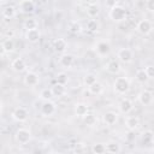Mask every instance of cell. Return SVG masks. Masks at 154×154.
I'll return each mask as SVG.
<instances>
[{
  "instance_id": "cell-1",
  "label": "cell",
  "mask_w": 154,
  "mask_h": 154,
  "mask_svg": "<svg viewBox=\"0 0 154 154\" xmlns=\"http://www.w3.org/2000/svg\"><path fill=\"white\" fill-rule=\"evenodd\" d=\"M130 87H131V83H130V79L128 77H117L114 83H113V89L119 95L126 94L129 91Z\"/></svg>"
},
{
  "instance_id": "cell-2",
  "label": "cell",
  "mask_w": 154,
  "mask_h": 154,
  "mask_svg": "<svg viewBox=\"0 0 154 154\" xmlns=\"http://www.w3.org/2000/svg\"><path fill=\"white\" fill-rule=\"evenodd\" d=\"M108 16H109V18L113 22H118L119 23V22H123V20L126 19V10L123 6H120V5L117 4L116 6H113V7L109 8Z\"/></svg>"
},
{
  "instance_id": "cell-3",
  "label": "cell",
  "mask_w": 154,
  "mask_h": 154,
  "mask_svg": "<svg viewBox=\"0 0 154 154\" xmlns=\"http://www.w3.org/2000/svg\"><path fill=\"white\" fill-rule=\"evenodd\" d=\"M14 140L18 144H26L30 142L31 140V132L30 130L25 129V128H20L16 131V135H14Z\"/></svg>"
},
{
  "instance_id": "cell-4",
  "label": "cell",
  "mask_w": 154,
  "mask_h": 154,
  "mask_svg": "<svg viewBox=\"0 0 154 154\" xmlns=\"http://www.w3.org/2000/svg\"><path fill=\"white\" fill-rule=\"evenodd\" d=\"M136 30H137L141 35L147 36V35H149V34L152 32L153 25H152L150 20H148V19H141V20L137 23V25H136Z\"/></svg>"
},
{
  "instance_id": "cell-5",
  "label": "cell",
  "mask_w": 154,
  "mask_h": 154,
  "mask_svg": "<svg viewBox=\"0 0 154 154\" xmlns=\"http://www.w3.org/2000/svg\"><path fill=\"white\" fill-rule=\"evenodd\" d=\"M95 52L96 54H99L100 57H105V55H108L109 52H111V45L109 42L105 41V40H101V41H97L96 45H95Z\"/></svg>"
},
{
  "instance_id": "cell-6",
  "label": "cell",
  "mask_w": 154,
  "mask_h": 154,
  "mask_svg": "<svg viewBox=\"0 0 154 154\" xmlns=\"http://www.w3.org/2000/svg\"><path fill=\"white\" fill-rule=\"evenodd\" d=\"M117 57H118V59L122 63L128 64V63H131L132 61V59H134V52L130 48H120L117 52Z\"/></svg>"
},
{
  "instance_id": "cell-7",
  "label": "cell",
  "mask_w": 154,
  "mask_h": 154,
  "mask_svg": "<svg viewBox=\"0 0 154 154\" xmlns=\"http://www.w3.org/2000/svg\"><path fill=\"white\" fill-rule=\"evenodd\" d=\"M137 99H138V101H140L141 105H143V106H150L153 103V93L150 90H148V89H144V90H142V91L138 93Z\"/></svg>"
},
{
  "instance_id": "cell-8",
  "label": "cell",
  "mask_w": 154,
  "mask_h": 154,
  "mask_svg": "<svg viewBox=\"0 0 154 154\" xmlns=\"http://www.w3.org/2000/svg\"><path fill=\"white\" fill-rule=\"evenodd\" d=\"M28 117H29V112H28V109L25 108V107H16L14 109H13V112H12V118L16 120V122H19V123H22V122H25L26 119H28Z\"/></svg>"
},
{
  "instance_id": "cell-9",
  "label": "cell",
  "mask_w": 154,
  "mask_h": 154,
  "mask_svg": "<svg viewBox=\"0 0 154 154\" xmlns=\"http://www.w3.org/2000/svg\"><path fill=\"white\" fill-rule=\"evenodd\" d=\"M57 111V106L54 102H52V100L48 101H43V103L41 105V113L45 117H51Z\"/></svg>"
},
{
  "instance_id": "cell-10",
  "label": "cell",
  "mask_w": 154,
  "mask_h": 154,
  "mask_svg": "<svg viewBox=\"0 0 154 154\" xmlns=\"http://www.w3.org/2000/svg\"><path fill=\"white\" fill-rule=\"evenodd\" d=\"M125 126L129 131H136L141 126V120L136 116H129L125 119Z\"/></svg>"
},
{
  "instance_id": "cell-11",
  "label": "cell",
  "mask_w": 154,
  "mask_h": 154,
  "mask_svg": "<svg viewBox=\"0 0 154 154\" xmlns=\"http://www.w3.org/2000/svg\"><path fill=\"white\" fill-rule=\"evenodd\" d=\"M118 108H119V112H120V113H123V114H129V113L132 111V108H134V103H132V101H131L130 99L124 97V99H122V100L119 101Z\"/></svg>"
},
{
  "instance_id": "cell-12",
  "label": "cell",
  "mask_w": 154,
  "mask_h": 154,
  "mask_svg": "<svg viewBox=\"0 0 154 154\" xmlns=\"http://www.w3.org/2000/svg\"><path fill=\"white\" fill-rule=\"evenodd\" d=\"M38 82H40V77H38V75H37L36 72H34V71H29V72H26V75L24 76V83H25L26 85H29V87H35V85L38 84Z\"/></svg>"
},
{
  "instance_id": "cell-13",
  "label": "cell",
  "mask_w": 154,
  "mask_h": 154,
  "mask_svg": "<svg viewBox=\"0 0 154 154\" xmlns=\"http://www.w3.org/2000/svg\"><path fill=\"white\" fill-rule=\"evenodd\" d=\"M75 63V57L70 53H63L61 57L59 58V64L65 67V69H70Z\"/></svg>"
},
{
  "instance_id": "cell-14",
  "label": "cell",
  "mask_w": 154,
  "mask_h": 154,
  "mask_svg": "<svg viewBox=\"0 0 154 154\" xmlns=\"http://www.w3.org/2000/svg\"><path fill=\"white\" fill-rule=\"evenodd\" d=\"M11 69L14 71V72H24L26 70V63L23 58H16L12 63H11Z\"/></svg>"
},
{
  "instance_id": "cell-15",
  "label": "cell",
  "mask_w": 154,
  "mask_h": 154,
  "mask_svg": "<svg viewBox=\"0 0 154 154\" xmlns=\"http://www.w3.org/2000/svg\"><path fill=\"white\" fill-rule=\"evenodd\" d=\"M40 37H41V32H40V30H38L37 28H36V29H29V30H26V32H25V38H26L30 43H36V42H38Z\"/></svg>"
},
{
  "instance_id": "cell-16",
  "label": "cell",
  "mask_w": 154,
  "mask_h": 154,
  "mask_svg": "<svg viewBox=\"0 0 154 154\" xmlns=\"http://www.w3.org/2000/svg\"><path fill=\"white\" fill-rule=\"evenodd\" d=\"M103 122H105V124L108 125V126L114 125V124L118 122V113L114 112V111H107V112L103 114Z\"/></svg>"
},
{
  "instance_id": "cell-17",
  "label": "cell",
  "mask_w": 154,
  "mask_h": 154,
  "mask_svg": "<svg viewBox=\"0 0 154 154\" xmlns=\"http://www.w3.org/2000/svg\"><path fill=\"white\" fill-rule=\"evenodd\" d=\"M106 70L108 73H112V75H118L120 72V64L118 60H109L107 64H106Z\"/></svg>"
},
{
  "instance_id": "cell-18",
  "label": "cell",
  "mask_w": 154,
  "mask_h": 154,
  "mask_svg": "<svg viewBox=\"0 0 154 154\" xmlns=\"http://www.w3.org/2000/svg\"><path fill=\"white\" fill-rule=\"evenodd\" d=\"M19 10L23 13H32L35 11V4L32 0H23L19 5Z\"/></svg>"
},
{
  "instance_id": "cell-19",
  "label": "cell",
  "mask_w": 154,
  "mask_h": 154,
  "mask_svg": "<svg viewBox=\"0 0 154 154\" xmlns=\"http://www.w3.org/2000/svg\"><path fill=\"white\" fill-rule=\"evenodd\" d=\"M75 114L77 116V117H79V118H82V117H84L87 113H88V111H89V107H88V105L87 103H84V102H77L76 105H75Z\"/></svg>"
},
{
  "instance_id": "cell-20",
  "label": "cell",
  "mask_w": 154,
  "mask_h": 154,
  "mask_svg": "<svg viewBox=\"0 0 154 154\" xmlns=\"http://www.w3.org/2000/svg\"><path fill=\"white\" fill-rule=\"evenodd\" d=\"M53 48H54V51L57 53H61L63 54V53H65V51L67 48V43H66V41L64 38H57L53 42Z\"/></svg>"
},
{
  "instance_id": "cell-21",
  "label": "cell",
  "mask_w": 154,
  "mask_h": 154,
  "mask_svg": "<svg viewBox=\"0 0 154 154\" xmlns=\"http://www.w3.org/2000/svg\"><path fill=\"white\" fill-rule=\"evenodd\" d=\"M105 148H106V152L107 153H112V154H117V153H120L122 152V147L118 142L116 141H109L105 144Z\"/></svg>"
},
{
  "instance_id": "cell-22",
  "label": "cell",
  "mask_w": 154,
  "mask_h": 154,
  "mask_svg": "<svg viewBox=\"0 0 154 154\" xmlns=\"http://www.w3.org/2000/svg\"><path fill=\"white\" fill-rule=\"evenodd\" d=\"M51 89H52V93H53L54 97H61V96H64V95L66 94V88H65V85L59 84V83H55Z\"/></svg>"
},
{
  "instance_id": "cell-23",
  "label": "cell",
  "mask_w": 154,
  "mask_h": 154,
  "mask_svg": "<svg viewBox=\"0 0 154 154\" xmlns=\"http://www.w3.org/2000/svg\"><path fill=\"white\" fill-rule=\"evenodd\" d=\"M82 119H83L84 125H87V126H89V128L95 126L96 123H97V118H96V116L93 114V113H89V112H88L84 117H82Z\"/></svg>"
},
{
  "instance_id": "cell-24",
  "label": "cell",
  "mask_w": 154,
  "mask_h": 154,
  "mask_svg": "<svg viewBox=\"0 0 154 154\" xmlns=\"http://www.w3.org/2000/svg\"><path fill=\"white\" fill-rule=\"evenodd\" d=\"M88 90H89V93L91 95H100L103 91V85H102V83H100L99 81H96L95 83H93L91 85L88 87Z\"/></svg>"
},
{
  "instance_id": "cell-25",
  "label": "cell",
  "mask_w": 154,
  "mask_h": 154,
  "mask_svg": "<svg viewBox=\"0 0 154 154\" xmlns=\"http://www.w3.org/2000/svg\"><path fill=\"white\" fill-rule=\"evenodd\" d=\"M85 11H87V14H88L90 18H95V17H97L99 13H100V7H99V5L91 2V4H89V5L87 6V10H85Z\"/></svg>"
},
{
  "instance_id": "cell-26",
  "label": "cell",
  "mask_w": 154,
  "mask_h": 154,
  "mask_svg": "<svg viewBox=\"0 0 154 154\" xmlns=\"http://www.w3.org/2000/svg\"><path fill=\"white\" fill-rule=\"evenodd\" d=\"M67 29H69V31H70L71 34H79V32L82 31V25H81L79 22H77V20H72V22L69 23Z\"/></svg>"
},
{
  "instance_id": "cell-27",
  "label": "cell",
  "mask_w": 154,
  "mask_h": 154,
  "mask_svg": "<svg viewBox=\"0 0 154 154\" xmlns=\"http://www.w3.org/2000/svg\"><path fill=\"white\" fill-rule=\"evenodd\" d=\"M2 46H4L5 53H13L14 49H16V43H14V41L12 38H6L2 42Z\"/></svg>"
},
{
  "instance_id": "cell-28",
  "label": "cell",
  "mask_w": 154,
  "mask_h": 154,
  "mask_svg": "<svg viewBox=\"0 0 154 154\" xmlns=\"http://www.w3.org/2000/svg\"><path fill=\"white\" fill-rule=\"evenodd\" d=\"M135 79H136L140 84H144V83L148 82L149 78H148V76L146 75L144 70L141 69V70H137V71H136V73H135Z\"/></svg>"
},
{
  "instance_id": "cell-29",
  "label": "cell",
  "mask_w": 154,
  "mask_h": 154,
  "mask_svg": "<svg viewBox=\"0 0 154 154\" xmlns=\"http://www.w3.org/2000/svg\"><path fill=\"white\" fill-rule=\"evenodd\" d=\"M141 138H142V142H143L144 144H153V141H154V134H153L152 130H147V131H144V132L142 134Z\"/></svg>"
},
{
  "instance_id": "cell-30",
  "label": "cell",
  "mask_w": 154,
  "mask_h": 154,
  "mask_svg": "<svg viewBox=\"0 0 154 154\" xmlns=\"http://www.w3.org/2000/svg\"><path fill=\"white\" fill-rule=\"evenodd\" d=\"M2 16H4L5 18H8V19L13 18V17L16 16V7L12 6V5H8V6L4 7V10H2Z\"/></svg>"
},
{
  "instance_id": "cell-31",
  "label": "cell",
  "mask_w": 154,
  "mask_h": 154,
  "mask_svg": "<svg viewBox=\"0 0 154 154\" xmlns=\"http://www.w3.org/2000/svg\"><path fill=\"white\" fill-rule=\"evenodd\" d=\"M54 97L53 93H52V89L51 88H45L40 91V99L43 100V101H48V100H52Z\"/></svg>"
},
{
  "instance_id": "cell-32",
  "label": "cell",
  "mask_w": 154,
  "mask_h": 154,
  "mask_svg": "<svg viewBox=\"0 0 154 154\" xmlns=\"http://www.w3.org/2000/svg\"><path fill=\"white\" fill-rule=\"evenodd\" d=\"M23 26H24L26 30H29V29H36V28L38 26V22H37L35 18H28V19L24 20Z\"/></svg>"
},
{
  "instance_id": "cell-33",
  "label": "cell",
  "mask_w": 154,
  "mask_h": 154,
  "mask_svg": "<svg viewBox=\"0 0 154 154\" xmlns=\"http://www.w3.org/2000/svg\"><path fill=\"white\" fill-rule=\"evenodd\" d=\"M87 30L89 31V32H96L97 30H99V28H100V25H99V23H97V20H95V19H89L88 22H87Z\"/></svg>"
},
{
  "instance_id": "cell-34",
  "label": "cell",
  "mask_w": 154,
  "mask_h": 154,
  "mask_svg": "<svg viewBox=\"0 0 154 154\" xmlns=\"http://www.w3.org/2000/svg\"><path fill=\"white\" fill-rule=\"evenodd\" d=\"M96 81H97V77H96V75H94V73H87V75L83 77V83H84L87 87L91 85V84L95 83Z\"/></svg>"
},
{
  "instance_id": "cell-35",
  "label": "cell",
  "mask_w": 154,
  "mask_h": 154,
  "mask_svg": "<svg viewBox=\"0 0 154 154\" xmlns=\"http://www.w3.org/2000/svg\"><path fill=\"white\" fill-rule=\"evenodd\" d=\"M90 150L94 154H103V153H106V148H105L103 143H95V144H93Z\"/></svg>"
},
{
  "instance_id": "cell-36",
  "label": "cell",
  "mask_w": 154,
  "mask_h": 154,
  "mask_svg": "<svg viewBox=\"0 0 154 154\" xmlns=\"http://www.w3.org/2000/svg\"><path fill=\"white\" fill-rule=\"evenodd\" d=\"M55 81H57V83H59V84L66 85L67 82H69V76H67L65 72H59V73L55 76Z\"/></svg>"
},
{
  "instance_id": "cell-37",
  "label": "cell",
  "mask_w": 154,
  "mask_h": 154,
  "mask_svg": "<svg viewBox=\"0 0 154 154\" xmlns=\"http://www.w3.org/2000/svg\"><path fill=\"white\" fill-rule=\"evenodd\" d=\"M87 150H88V149H87L85 144H84V143H82V142L77 143V144L75 146V148H73V153H77V154H81V153H85Z\"/></svg>"
},
{
  "instance_id": "cell-38",
  "label": "cell",
  "mask_w": 154,
  "mask_h": 154,
  "mask_svg": "<svg viewBox=\"0 0 154 154\" xmlns=\"http://www.w3.org/2000/svg\"><path fill=\"white\" fill-rule=\"evenodd\" d=\"M143 70H144V72H146V75L148 76V78H149V79H152V78L154 77V69H153V66H152V65L146 66Z\"/></svg>"
},
{
  "instance_id": "cell-39",
  "label": "cell",
  "mask_w": 154,
  "mask_h": 154,
  "mask_svg": "<svg viewBox=\"0 0 154 154\" xmlns=\"http://www.w3.org/2000/svg\"><path fill=\"white\" fill-rule=\"evenodd\" d=\"M146 7L149 12L154 11V0H146Z\"/></svg>"
},
{
  "instance_id": "cell-40",
  "label": "cell",
  "mask_w": 154,
  "mask_h": 154,
  "mask_svg": "<svg viewBox=\"0 0 154 154\" xmlns=\"http://www.w3.org/2000/svg\"><path fill=\"white\" fill-rule=\"evenodd\" d=\"M117 4H118V1H117V0H106V6H107L108 8H111V7L116 6Z\"/></svg>"
},
{
  "instance_id": "cell-41",
  "label": "cell",
  "mask_w": 154,
  "mask_h": 154,
  "mask_svg": "<svg viewBox=\"0 0 154 154\" xmlns=\"http://www.w3.org/2000/svg\"><path fill=\"white\" fill-rule=\"evenodd\" d=\"M5 36H6V38H13V36H14V31H13V30H6Z\"/></svg>"
},
{
  "instance_id": "cell-42",
  "label": "cell",
  "mask_w": 154,
  "mask_h": 154,
  "mask_svg": "<svg viewBox=\"0 0 154 154\" xmlns=\"http://www.w3.org/2000/svg\"><path fill=\"white\" fill-rule=\"evenodd\" d=\"M4 54H5V49H4L2 43H0V57H1V55H4Z\"/></svg>"
},
{
  "instance_id": "cell-43",
  "label": "cell",
  "mask_w": 154,
  "mask_h": 154,
  "mask_svg": "<svg viewBox=\"0 0 154 154\" xmlns=\"http://www.w3.org/2000/svg\"><path fill=\"white\" fill-rule=\"evenodd\" d=\"M0 111H1V101H0Z\"/></svg>"
}]
</instances>
